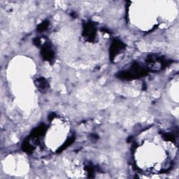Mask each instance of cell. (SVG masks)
Returning <instances> with one entry per match:
<instances>
[{
  "label": "cell",
  "mask_w": 179,
  "mask_h": 179,
  "mask_svg": "<svg viewBox=\"0 0 179 179\" xmlns=\"http://www.w3.org/2000/svg\"><path fill=\"white\" fill-rule=\"evenodd\" d=\"M41 54H42V56L44 57L45 59L49 61L51 60L54 56V53L52 49L50 48V46L47 45H45L43 47L42 50H41Z\"/></svg>",
  "instance_id": "obj_1"
},
{
  "label": "cell",
  "mask_w": 179,
  "mask_h": 179,
  "mask_svg": "<svg viewBox=\"0 0 179 179\" xmlns=\"http://www.w3.org/2000/svg\"><path fill=\"white\" fill-rule=\"evenodd\" d=\"M36 85H37L39 88L40 90H46V89L47 88V83L46 81V80L44 79H39L38 81V83H36Z\"/></svg>",
  "instance_id": "obj_2"
}]
</instances>
